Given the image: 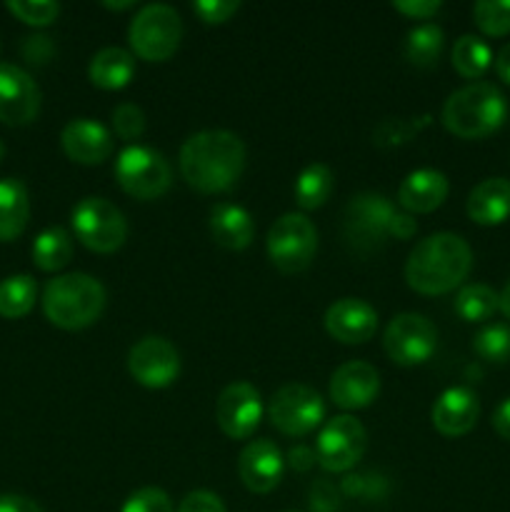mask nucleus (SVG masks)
Masks as SVG:
<instances>
[{
    "instance_id": "f257e3e1",
    "label": "nucleus",
    "mask_w": 510,
    "mask_h": 512,
    "mask_svg": "<svg viewBox=\"0 0 510 512\" xmlns=\"http://www.w3.org/2000/svg\"><path fill=\"white\" fill-rule=\"evenodd\" d=\"M245 168V145L230 130H200L180 148V173L198 193H225Z\"/></svg>"
},
{
    "instance_id": "f03ea898",
    "label": "nucleus",
    "mask_w": 510,
    "mask_h": 512,
    "mask_svg": "<svg viewBox=\"0 0 510 512\" xmlns=\"http://www.w3.org/2000/svg\"><path fill=\"white\" fill-rule=\"evenodd\" d=\"M473 250L460 235L435 233L420 240L405 263V280L420 295H445L470 273Z\"/></svg>"
},
{
    "instance_id": "7ed1b4c3",
    "label": "nucleus",
    "mask_w": 510,
    "mask_h": 512,
    "mask_svg": "<svg viewBox=\"0 0 510 512\" xmlns=\"http://www.w3.org/2000/svg\"><path fill=\"white\" fill-rule=\"evenodd\" d=\"M440 118L448 133L463 140H480L503 128L508 103L495 85L470 83L448 95Z\"/></svg>"
},
{
    "instance_id": "20e7f679",
    "label": "nucleus",
    "mask_w": 510,
    "mask_h": 512,
    "mask_svg": "<svg viewBox=\"0 0 510 512\" xmlns=\"http://www.w3.org/2000/svg\"><path fill=\"white\" fill-rule=\"evenodd\" d=\"M105 288L85 273L58 275L45 285L43 313L55 328L83 330L103 315Z\"/></svg>"
},
{
    "instance_id": "39448f33",
    "label": "nucleus",
    "mask_w": 510,
    "mask_h": 512,
    "mask_svg": "<svg viewBox=\"0 0 510 512\" xmlns=\"http://www.w3.org/2000/svg\"><path fill=\"white\" fill-rule=\"evenodd\" d=\"M395 205L380 193H360L350 198L343 210V238L350 250L368 255L393 238Z\"/></svg>"
},
{
    "instance_id": "423d86ee",
    "label": "nucleus",
    "mask_w": 510,
    "mask_h": 512,
    "mask_svg": "<svg viewBox=\"0 0 510 512\" xmlns=\"http://www.w3.org/2000/svg\"><path fill=\"white\" fill-rule=\"evenodd\" d=\"M128 40L138 58L148 63H163L183 40V20L170 5L150 3L130 20Z\"/></svg>"
},
{
    "instance_id": "0eeeda50",
    "label": "nucleus",
    "mask_w": 510,
    "mask_h": 512,
    "mask_svg": "<svg viewBox=\"0 0 510 512\" xmlns=\"http://www.w3.org/2000/svg\"><path fill=\"white\" fill-rule=\"evenodd\" d=\"M115 180L120 188L138 200H155L173 183V170L163 153L145 145H128L115 160Z\"/></svg>"
},
{
    "instance_id": "6e6552de",
    "label": "nucleus",
    "mask_w": 510,
    "mask_h": 512,
    "mask_svg": "<svg viewBox=\"0 0 510 512\" xmlns=\"http://www.w3.org/2000/svg\"><path fill=\"white\" fill-rule=\"evenodd\" d=\"M268 258L280 273L293 275L308 268L318 250V230L303 213H285L268 230Z\"/></svg>"
},
{
    "instance_id": "1a4fd4ad",
    "label": "nucleus",
    "mask_w": 510,
    "mask_h": 512,
    "mask_svg": "<svg viewBox=\"0 0 510 512\" xmlns=\"http://www.w3.org/2000/svg\"><path fill=\"white\" fill-rule=\"evenodd\" d=\"M75 238L93 253H115L128 238L125 215L105 198H83L70 215Z\"/></svg>"
},
{
    "instance_id": "9d476101",
    "label": "nucleus",
    "mask_w": 510,
    "mask_h": 512,
    "mask_svg": "<svg viewBox=\"0 0 510 512\" xmlns=\"http://www.w3.org/2000/svg\"><path fill=\"white\" fill-rule=\"evenodd\" d=\"M383 348L388 358L403 368L423 365L438 348V330L425 315L400 313L385 328Z\"/></svg>"
},
{
    "instance_id": "9b49d317",
    "label": "nucleus",
    "mask_w": 510,
    "mask_h": 512,
    "mask_svg": "<svg viewBox=\"0 0 510 512\" xmlns=\"http://www.w3.org/2000/svg\"><path fill=\"white\" fill-rule=\"evenodd\" d=\"M365 448H368V433L363 423L353 415H335L320 430L315 458L328 473H345L363 460Z\"/></svg>"
},
{
    "instance_id": "f8f14e48",
    "label": "nucleus",
    "mask_w": 510,
    "mask_h": 512,
    "mask_svg": "<svg viewBox=\"0 0 510 512\" xmlns=\"http://www.w3.org/2000/svg\"><path fill=\"white\" fill-rule=\"evenodd\" d=\"M270 423L283 435L290 438H303L313 433L325 418V403L313 388L308 385L290 383L283 385L270 400Z\"/></svg>"
},
{
    "instance_id": "ddd939ff",
    "label": "nucleus",
    "mask_w": 510,
    "mask_h": 512,
    "mask_svg": "<svg viewBox=\"0 0 510 512\" xmlns=\"http://www.w3.org/2000/svg\"><path fill=\"white\" fill-rule=\"evenodd\" d=\"M128 370L143 388H168L180 375V355L170 340L148 335L130 348Z\"/></svg>"
},
{
    "instance_id": "4468645a",
    "label": "nucleus",
    "mask_w": 510,
    "mask_h": 512,
    "mask_svg": "<svg viewBox=\"0 0 510 512\" xmlns=\"http://www.w3.org/2000/svg\"><path fill=\"white\" fill-rule=\"evenodd\" d=\"M215 420L228 438L245 440L258 430L263 420L260 393L250 383H230L215 403Z\"/></svg>"
},
{
    "instance_id": "2eb2a0df",
    "label": "nucleus",
    "mask_w": 510,
    "mask_h": 512,
    "mask_svg": "<svg viewBox=\"0 0 510 512\" xmlns=\"http://www.w3.org/2000/svg\"><path fill=\"white\" fill-rule=\"evenodd\" d=\"M40 113V88L23 68L0 63V123L28 125Z\"/></svg>"
},
{
    "instance_id": "dca6fc26",
    "label": "nucleus",
    "mask_w": 510,
    "mask_h": 512,
    "mask_svg": "<svg viewBox=\"0 0 510 512\" xmlns=\"http://www.w3.org/2000/svg\"><path fill=\"white\" fill-rule=\"evenodd\" d=\"M380 393L378 370L363 360L343 363L330 378V400L343 410L368 408Z\"/></svg>"
},
{
    "instance_id": "f3484780",
    "label": "nucleus",
    "mask_w": 510,
    "mask_h": 512,
    "mask_svg": "<svg viewBox=\"0 0 510 512\" xmlns=\"http://www.w3.org/2000/svg\"><path fill=\"white\" fill-rule=\"evenodd\" d=\"M285 460L278 445L270 440H253L238 458V475L245 488L255 495H268L283 480Z\"/></svg>"
},
{
    "instance_id": "a211bd4d",
    "label": "nucleus",
    "mask_w": 510,
    "mask_h": 512,
    "mask_svg": "<svg viewBox=\"0 0 510 512\" xmlns=\"http://www.w3.org/2000/svg\"><path fill=\"white\" fill-rule=\"evenodd\" d=\"M325 330L338 343H368L378 330V313H375L373 305L360 298H340L325 313Z\"/></svg>"
},
{
    "instance_id": "6ab92c4d",
    "label": "nucleus",
    "mask_w": 510,
    "mask_h": 512,
    "mask_svg": "<svg viewBox=\"0 0 510 512\" xmlns=\"http://www.w3.org/2000/svg\"><path fill=\"white\" fill-rule=\"evenodd\" d=\"M65 155L80 165H100L113 153V138L105 125L90 118L70 120L60 135Z\"/></svg>"
},
{
    "instance_id": "aec40b11",
    "label": "nucleus",
    "mask_w": 510,
    "mask_h": 512,
    "mask_svg": "<svg viewBox=\"0 0 510 512\" xmlns=\"http://www.w3.org/2000/svg\"><path fill=\"white\" fill-rule=\"evenodd\" d=\"M433 428L445 438H460L475 428L480 418L478 395L470 388H450L435 400L433 405Z\"/></svg>"
},
{
    "instance_id": "412c9836",
    "label": "nucleus",
    "mask_w": 510,
    "mask_h": 512,
    "mask_svg": "<svg viewBox=\"0 0 510 512\" xmlns=\"http://www.w3.org/2000/svg\"><path fill=\"white\" fill-rule=\"evenodd\" d=\"M448 178L440 170H413L398 188V203L405 213H433L448 198Z\"/></svg>"
},
{
    "instance_id": "4be33fe9",
    "label": "nucleus",
    "mask_w": 510,
    "mask_h": 512,
    "mask_svg": "<svg viewBox=\"0 0 510 512\" xmlns=\"http://www.w3.org/2000/svg\"><path fill=\"white\" fill-rule=\"evenodd\" d=\"M468 218L478 225H500L510 218V180L485 178L468 195Z\"/></svg>"
},
{
    "instance_id": "5701e85b",
    "label": "nucleus",
    "mask_w": 510,
    "mask_h": 512,
    "mask_svg": "<svg viewBox=\"0 0 510 512\" xmlns=\"http://www.w3.org/2000/svg\"><path fill=\"white\" fill-rule=\"evenodd\" d=\"M210 233H213L215 243H218L220 248L245 250L253 243L255 235L253 215L233 203L215 205V208L210 210Z\"/></svg>"
},
{
    "instance_id": "b1692460",
    "label": "nucleus",
    "mask_w": 510,
    "mask_h": 512,
    "mask_svg": "<svg viewBox=\"0 0 510 512\" xmlns=\"http://www.w3.org/2000/svg\"><path fill=\"white\" fill-rule=\"evenodd\" d=\"M135 75V58L128 50L110 45V48L98 50L90 58L88 78L90 83L103 90H120L133 80Z\"/></svg>"
},
{
    "instance_id": "393cba45",
    "label": "nucleus",
    "mask_w": 510,
    "mask_h": 512,
    "mask_svg": "<svg viewBox=\"0 0 510 512\" xmlns=\"http://www.w3.org/2000/svg\"><path fill=\"white\" fill-rule=\"evenodd\" d=\"M28 218L30 200L25 185L15 178L0 180V240L10 243L23 235Z\"/></svg>"
},
{
    "instance_id": "a878e982",
    "label": "nucleus",
    "mask_w": 510,
    "mask_h": 512,
    "mask_svg": "<svg viewBox=\"0 0 510 512\" xmlns=\"http://www.w3.org/2000/svg\"><path fill=\"white\" fill-rule=\"evenodd\" d=\"M333 193V170L323 163H310L295 180V203L303 210L323 208Z\"/></svg>"
},
{
    "instance_id": "bb28decb",
    "label": "nucleus",
    "mask_w": 510,
    "mask_h": 512,
    "mask_svg": "<svg viewBox=\"0 0 510 512\" xmlns=\"http://www.w3.org/2000/svg\"><path fill=\"white\" fill-rule=\"evenodd\" d=\"M73 258V240L63 228H48L35 238L33 263L45 273H58Z\"/></svg>"
},
{
    "instance_id": "cd10ccee",
    "label": "nucleus",
    "mask_w": 510,
    "mask_h": 512,
    "mask_svg": "<svg viewBox=\"0 0 510 512\" xmlns=\"http://www.w3.org/2000/svg\"><path fill=\"white\" fill-rule=\"evenodd\" d=\"M38 300V283L30 275H10L0 280V315L8 320L23 318Z\"/></svg>"
},
{
    "instance_id": "c85d7f7f",
    "label": "nucleus",
    "mask_w": 510,
    "mask_h": 512,
    "mask_svg": "<svg viewBox=\"0 0 510 512\" xmlns=\"http://www.w3.org/2000/svg\"><path fill=\"white\" fill-rule=\"evenodd\" d=\"M495 310H500V295L490 285H465L455 295V313L465 323H483V320H490L495 315Z\"/></svg>"
},
{
    "instance_id": "c756f323",
    "label": "nucleus",
    "mask_w": 510,
    "mask_h": 512,
    "mask_svg": "<svg viewBox=\"0 0 510 512\" xmlns=\"http://www.w3.org/2000/svg\"><path fill=\"white\" fill-rule=\"evenodd\" d=\"M493 63V50L478 35H460L453 45V68L463 78L478 80Z\"/></svg>"
},
{
    "instance_id": "7c9ffc66",
    "label": "nucleus",
    "mask_w": 510,
    "mask_h": 512,
    "mask_svg": "<svg viewBox=\"0 0 510 512\" xmlns=\"http://www.w3.org/2000/svg\"><path fill=\"white\" fill-rule=\"evenodd\" d=\"M443 28L435 23H423L413 28L405 40V58L418 68H430L438 63L440 53H443Z\"/></svg>"
},
{
    "instance_id": "2f4dec72",
    "label": "nucleus",
    "mask_w": 510,
    "mask_h": 512,
    "mask_svg": "<svg viewBox=\"0 0 510 512\" xmlns=\"http://www.w3.org/2000/svg\"><path fill=\"white\" fill-rule=\"evenodd\" d=\"M430 123V115H410V118H385L375 125L373 143L378 148H398L418 138Z\"/></svg>"
},
{
    "instance_id": "473e14b6",
    "label": "nucleus",
    "mask_w": 510,
    "mask_h": 512,
    "mask_svg": "<svg viewBox=\"0 0 510 512\" xmlns=\"http://www.w3.org/2000/svg\"><path fill=\"white\" fill-rule=\"evenodd\" d=\"M473 350L488 363H508L510 360V328L508 325H485L473 338Z\"/></svg>"
},
{
    "instance_id": "72a5a7b5",
    "label": "nucleus",
    "mask_w": 510,
    "mask_h": 512,
    "mask_svg": "<svg viewBox=\"0 0 510 512\" xmlns=\"http://www.w3.org/2000/svg\"><path fill=\"white\" fill-rule=\"evenodd\" d=\"M473 20L485 35L500 38L510 33V0H480L473 8Z\"/></svg>"
},
{
    "instance_id": "f704fd0d",
    "label": "nucleus",
    "mask_w": 510,
    "mask_h": 512,
    "mask_svg": "<svg viewBox=\"0 0 510 512\" xmlns=\"http://www.w3.org/2000/svg\"><path fill=\"white\" fill-rule=\"evenodd\" d=\"M340 490H343V495L360 500V503H378L388 495L390 485L388 478L380 473H353L345 475Z\"/></svg>"
},
{
    "instance_id": "c9c22d12",
    "label": "nucleus",
    "mask_w": 510,
    "mask_h": 512,
    "mask_svg": "<svg viewBox=\"0 0 510 512\" xmlns=\"http://www.w3.org/2000/svg\"><path fill=\"white\" fill-rule=\"evenodd\" d=\"M5 8L28 25H50L60 13V5L53 0H8Z\"/></svg>"
},
{
    "instance_id": "e433bc0d",
    "label": "nucleus",
    "mask_w": 510,
    "mask_h": 512,
    "mask_svg": "<svg viewBox=\"0 0 510 512\" xmlns=\"http://www.w3.org/2000/svg\"><path fill=\"white\" fill-rule=\"evenodd\" d=\"M113 128L123 140L133 143L145 130V113L135 103H123L113 110Z\"/></svg>"
},
{
    "instance_id": "4c0bfd02",
    "label": "nucleus",
    "mask_w": 510,
    "mask_h": 512,
    "mask_svg": "<svg viewBox=\"0 0 510 512\" xmlns=\"http://www.w3.org/2000/svg\"><path fill=\"white\" fill-rule=\"evenodd\" d=\"M120 512H173V503L160 488H140L125 500Z\"/></svg>"
},
{
    "instance_id": "58836bf2",
    "label": "nucleus",
    "mask_w": 510,
    "mask_h": 512,
    "mask_svg": "<svg viewBox=\"0 0 510 512\" xmlns=\"http://www.w3.org/2000/svg\"><path fill=\"white\" fill-rule=\"evenodd\" d=\"M240 10L238 0H198L193 3V13L203 20L205 25H218L230 20Z\"/></svg>"
},
{
    "instance_id": "ea45409f",
    "label": "nucleus",
    "mask_w": 510,
    "mask_h": 512,
    "mask_svg": "<svg viewBox=\"0 0 510 512\" xmlns=\"http://www.w3.org/2000/svg\"><path fill=\"white\" fill-rule=\"evenodd\" d=\"M308 505L313 512H338L340 510V490L328 480H315L310 485Z\"/></svg>"
},
{
    "instance_id": "a19ab883",
    "label": "nucleus",
    "mask_w": 510,
    "mask_h": 512,
    "mask_svg": "<svg viewBox=\"0 0 510 512\" xmlns=\"http://www.w3.org/2000/svg\"><path fill=\"white\" fill-rule=\"evenodd\" d=\"M178 512H228V510H225L223 500H220L215 493H210V490H193V493H188L183 500H180Z\"/></svg>"
},
{
    "instance_id": "79ce46f5",
    "label": "nucleus",
    "mask_w": 510,
    "mask_h": 512,
    "mask_svg": "<svg viewBox=\"0 0 510 512\" xmlns=\"http://www.w3.org/2000/svg\"><path fill=\"white\" fill-rule=\"evenodd\" d=\"M20 53H23V58L28 60V63L43 65L53 58L55 45L48 35H30V38H25L23 45H20Z\"/></svg>"
},
{
    "instance_id": "37998d69",
    "label": "nucleus",
    "mask_w": 510,
    "mask_h": 512,
    "mask_svg": "<svg viewBox=\"0 0 510 512\" xmlns=\"http://www.w3.org/2000/svg\"><path fill=\"white\" fill-rule=\"evenodd\" d=\"M393 8L398 10V13L408 15V18L428 20L440 13L443 3H440V0H395Z\"/></svg>"
},
{
    "instance_id": "c03bdc74",
    "label": "nucleus",
    "mask_w": 510,
    "mask_h": 512,
    "mask_svg": "<svg viewBox=\"0 0 510 512\" xmlns=\"http://www.w3.org/2000/svg\"><path fill=\"white\" fill-rule=\"evenodd\" d=\"M0 512H43L35 500L25 498V495H0Z\"/></svg>"
},
{
    "instance_id": "a18cd8bd",
    "label": "nucleus",
    "mask_w": 510,
    "mask_h": 512,
    "mask_svg": "<svg viewBox=\"0 0 510 512\" xmlns=\"http://www.w3.org/2000/svg\"><path fill=\"white\" fill-rule=\"evenodd\" d=\"M288 460H290V468L298 470V473H305V470H310L315 465V453L310 448H305V445H295L293 450L288 453Z\"/></svg>"
},
{
    "instance_id": "49530a36",
    "label": "nucleus",
    "mask_w": 510,
    "mask_h": 512,
    "mask_svg": "<svg viewBox=\"0 0 510 512\" xmlns=\"http://www.w3.org/2000/svg\"><path fill=\"white\" fill-rule=\"evenodd\" d=\"M415 233H418V223L413 220V215L398 210V215H395V223H393V238L408 240V238H413Z\"/></svg>"
},
{
    "instance_id": "de8ad7c7",
    "label": "nucleus",
    "mask_w": 510,
    "mask_h": 512,
    "mask_svg": "<svg viewBox=\"0 0 510 512\" xmlns=\"http://www.w3.org/2000/svg\"><path fill=\"white\" fill-rule=\"evenodd\" d=\"M493 428H495V433L500 435V438L510 440V398H505L503 403L495 408Z\"/></svg>"
},
{
    "instance_id": "09e8293b",
    "label": "nucleus",
    "mask_w": 510,
    "mask_h": 512,
    "mask_svg": "<svg viewBox=\"0 0 510 512\" xmlns=\"http://www.w3.org/2000/svg\"><path fill=\"white\" fill-rule=\"evenodd\" d=\"M495 70H498V78L510 85V43L503 45L500 53L495 55Z\"/></svg>"
},
{
    "instance_id": "8fccbe9b",
    "label": "nucleus",
    "mask_w": 510,
    "mask_h": 512,
    "mask_svg": "<svg viewBox=\"0 0 510 512\" xmlns=\"http://www.w3.org/2000/svg\"><path fill=\"white\" fill-rule=\"evenodd\" d=\"M498 295H500V310H503L505 318L510 320V280H508V283H505L503 293H498Z\"/></svg>"
},
{
    "instance_id": "3c124183",
    "label": "nucleus",
    "mask_w": 510,
    "mask_h": 512,
    "mask_svg": "<svg viewBox=\"0 0 510 512\" xmlns=\"http://www.w3.org/2000/svg\"><path fill=\"white\" fill-rule=\"evenodd\" d=\"M105 8L108 10H128V8H133V0H123V3H108V0H105Z\"/></svg>"
},
{
    "instance_id": "603ef678",
    "label": "nucleus",
    "mask_w": 510,
    "mask_h": 512,
    "mask_svg": "<svg viewBox=\"0 0 510 512\" xmlns=\"http://www.w3.org/2000/svg\"><path fill=\"white\" fill-rule=\"evenodd\" d=\"M3 155H5V145H3V140H0V160H3Z\"/></svg>"
},
{
    "instance_id": "864d4df0",
    "label": "nucleus",
    "mask_w": 510,
    "mask_h": 512,
    "mask_svg": "<svg viewBox=\"0 0 510 512\" xmlns=\"http://www.w3.org/2000/svg\"><path fill=\"white\" fill-rule=\"evenodd\" d=\"M285 512H298V510H285Z\"/></svg>"
}]
</instances>
